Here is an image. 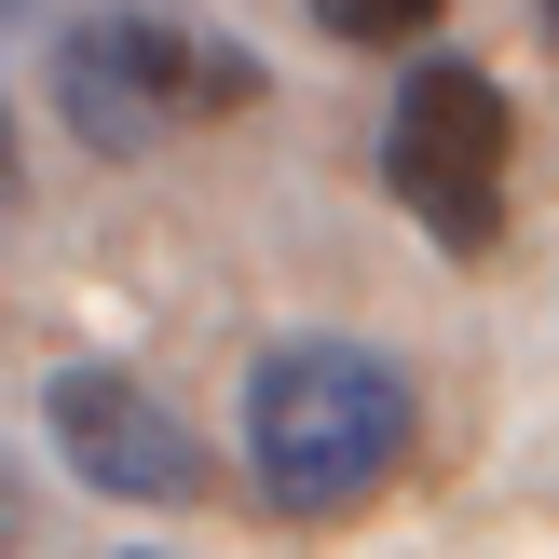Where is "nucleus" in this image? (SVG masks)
<instances>
[{"label":"nucleus","mask_w":559,"mask_h":559,"mask_svg":"<svg viewBox=\"0 0 559 559\" xmlns=\"http://www.w3.org/2000/svg\"><path fill=\"white\" fill-rule=\"evenodd\" d=\"M409 382L369 342H273L246 369V478L273 519H355L409 464Z\"/></svg>","instance_id":"obj_1"},{"label":"nucleus","mask_w":559,"mask_h":559,"mask_svg":"<svg viewBox=\"0 0 559 559\" xmlns=\"http://www.w3.org/2000/svg\"><path fill=\"white\" fill-rule=\"evenodd\" d=\"M506 164H519V109L491 69L464 55H424L382 109V191L437 233V260H491L506 233Z\"/></svg>","instance_id":"obj_3"},{"label":"nucleus","mask_w":559,"mask_h":559,"mask_svg":"<svg viewBox=\"0 0 559 559\" xmlns=\"http://www.w3.org/2000/svg\"><path fill=\"white\" fill-rule=\"evenodd\" d=\"M0 218H14V96H0Z\"/></svg>","instance_id":"obj_6"},{"label":"nucleus","mask_w":559,"mask_h":559,"mask_svg":"<svg viewBox=\"0 0 559 559\" xmlns=\"http://www.w3.org/2000/svg\"><path fill=\"white\" fill-rule=\"evenodd\" d=\"M0 546H14V478H0Z\"/></svg>","instance_id":"obj_7"},{"label":"nucleus","mask_w":559,"mask_h":559,"mask_svg":"<svg viewBox=\"0 0 559 559\" xmlns=\"http://www.w3.org/2000/svg\"><path fill=\"white\" fill-rule=\"evenodd\" d=\"M546 27H559V0H546Z\"/></svg>","instance_id":"obj_9"},{"label":"nucleus","mask_w":559,"mask_h":559,"mask_svg":"<svg viewBox=\"0 0 559 559\" xmlns=\"http://www.w3.org/2000/svg\"><path fill=\"white\" fill-rule=\"evenodd\" d=\"M260 109V55L218 41L205 14H164V0H82L55 27V123L82 136L96 164H136L151 136L233 123Z\"/></svg>","instance_id":"obj_2"},{"label":"nucleus","mask_w":559,"mask_h":559,"mask_svg":"<svg viewBox=\"0 0 559 559\" xmlns=\"http://www.w3.org/2000/svg\"><path fill=\"white\" fill-rule=\"evenodd\" d=\"M437 14H451V0H314L328 41H424Z\"/></svg>","instance_id":"obj_5"},{"label":"nucleus","mask_w":559,"mask_h":559,"mask_svg":"<svg viewBox=\"0 0 559 559\" xmlns=\"http://www.w3.org/2000/svg\"><path fill=\"white\" fill-rule=\"evenodd\" d=\"M41 437L69 451L82 491H109V506H205V437H191L136 369H55L41 382Z\"/></svg>","instance_id":"obj_4"},{"label":"nucleus","mask_w":559,"mask_h":559,"mask_svg":"<svg viewBox=\"0 0 559 559\" xmlns=\"http://www.w3.org/2000/svg\"><path fill=\"white\" fill-rule=\"evenodd\" d=\"M14 14H27V0H0V27H14Z\"/></svg>","instance_id":"obj_8"},{"label":"nucleus","mask_w":559,"mask_h":559,"mask_svg":"<svg viewBox=\"0 0 559 559\" xmlns=\"http://www.w3.org/2000/svg\"><path fill=\"white\" fill-rule=\"evenodd\" d=\"M136 559H151V546H136Z\"/></svg>","instance_id":"obj_10"}]
</instances>
